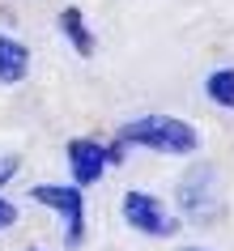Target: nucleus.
Segmentation results:
<instances>
[{
    "label": "nucleus",
    "instance_id": "9d476101",
    "mask_svg": "<svg viewBox=\"0 0 234 251\" xmlns=\"http://www.w3.org/2000/svg\"><path fill=\"white\" fill-rule=\"evenodd\" d=\"M13 171H17V158H13V153H4V158H0V183H9Z\"/></svg>",
    "mask_w": 234,
    "mask_h": 251
},
{
    "label": "nucleus",
    "instance_id": "f03ea898",
    "mask_svg": "<svg viewBox=\"0 0 234 251\" xmlns=\"http://www.w3.org/2000/svg\"><path fill=\"white\" fill-rule=\"evenodd\" d=\"M30 200L64 217V247H81V238H85V200H81V187L39 183V187H30Z\"/></svg>",
    "mask_w": 234,
    "mask_h": 251
},
{
    "label": "nucleus",
    "instance_id": "7ed1b4c3",
    "mask_svg": "<svg viewBox=\"0 0 234 251\" xmlns=\"http://www.w3.org/2000/svg\"><path fill=\"white\" fill-rule=\"evenodd\" d=\"M119 213H124V222H128L132 230H141V234H149V238L175 234V217H170V213L162 209V200L149 196V192H124Z\"/></svg>",
    "mask_w": 234,
    "mask_h": 251
},
{
    "label": "nucleus",
    "instance_id": "f257e3e1",
    "mask_svg": "<svg viewBox=\"0 0 234 251\" xmlns=\"http://www.w3.org/2000/svg\"><path fill=\"white\" fill-rule=\"evenodd\" d=\"M115 145L119 149L141 145V149H157V153L183 158V153H192V149L200 145V136H196L192 124H183V119H175V115H145V119H132V124L119 128Z\"/></svg>",
    "mask_w": 234,
    "mask_h": 251
},
{
    "label": "nucleus",
    "instance_id": "6e6552de",
    "mask_svg": "<svg viewBox=\"0 0 234 251\" xmlns=\"http://www.w3.org/2000/svg\"><path fill=\"white\" fill-rule=\"evenodd\" d=\"M205 94H208V98H213L217 106L234 111V68H217V73H208Z\"/></svg>",
    "mask_w": 234,
    "mask_h": 251
},
{
    "label": "nucleus",
    "instance_id": "20e7f679",
    "mask_svg": "<svg viewBox=\"0 0 234 251\" xmlns=\"http://www.w3.org/2000/svg\"><path fill=\"white\" fill-rule=\"evenodd\" d=\"M179 209L187 213L192 222H208V217L221 209V200H217V171H213V166H196L192 175H183Z\"/></svg>",
    "mask_w": 234,
    "mask_h": 251
},
{
    "label": "nucleus",
    "instance_id": "423d86ee",
    "mask_svg": "<svg viewBox=\"0 0 234 251\" xmlns=\"http://www.w3.org/2000/svg\"><path fill=\"white\" fill-rule=\"evenodd\" d=\"M26 73H30V51H26V43L0 34V85H17Z\"/></svg>",
    "mask_w": 234,
    "mask_h": 251
},
{
    "label": "nucleus",
    "instance_id": "1a4fd4ad",
    "mask_svg": "<svg viewBox=\"0 0 234 251\" xmlns=\"http://www.w3.org/2000/svg\"><path fill=\"white\" fill-rule=\"evenodd\" d=\"M9 226H17V204L0 196V230H9Z\"/></svg>",
    "mask_w": 234,
    "mask_h": 251
},
{
    "label": "nucleus",
    "instance_id": "39448f33",
    "mask_svg": "<svg viewBox=\"0 0 234 251\" xmlns=\"http://www.w3.org/2000/svg\"><path fill=\"white\" fill-rule=\"evenodd\" d=\"M68 166H73L77 187H90V183H98L106 175L111 153H106V145H98V141H68Z\"/></svg>",
    "mask_w": 234,
    "mask_h": 251
},
{
    "label": "nucleus",
    "instance_id": "f8f14e48",
    "mask_svg": "<svg viewBox=\"0 0 234 251\" xmlns=\"http://www.w3.org/2000/svg\"><path fill=\"white\" fill-rule=\"evenodd\" d=\"M26 251H39V247H26Z\"/></svg>",
    "mask_w": 234,
    "mask_h": 251
},
{
    "label": "nucleus",
    "instance_id": "9b49d317",
    "mask_svg": "<svg viewBox=\"0 0 234 251\" xmlns=\"http://www.w3.org/2000/svg\"><path fill=\"white\" fill-rule=\"evenodd\" d=\"M179 251H205V247H179Z\"/></svg>",
    "mask_w": 234,
    "mask_h": 251
},
{
    "label": "nucleus",
    "instance_id": "0eeeda50",
    "mask_svg": "<svg viewBox=\"0 0 234 251\" xmlns=\"http://www.w3.org/2000/svg\"><path fill=\"white\" fill-rule=\"evenodd\" d=\"M60 30H64V39L73 43V51H77L81 60L94 55V34H90V26H85V17H81V9H64V13H60Z\"/></svg>",
    "mask_w": 234,
    "mask_h": 251
}]
</instances>
